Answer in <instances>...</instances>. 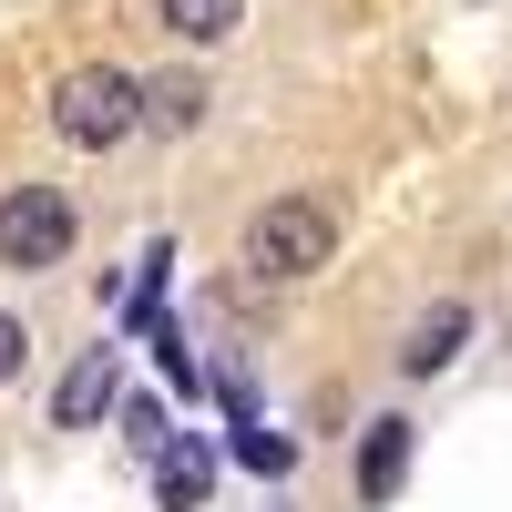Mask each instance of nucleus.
<instances>
[{
    "mask_svg": "<svg viewBox=\"0 0 512 512\" xmlns=\"http://www.w3.org/2000/svg\"><path fill=\"white\" fill-rule=\"evenodd\" d=\"M328 256H338V216L318 195H267V205H256V226H246V267L256 277L287 287V277H318Z\"/></svg>",
    "mask_w": 512,
    "mask_h": 512,
    "instance_id": "obj_1",
    "label": "nucleus"
},
{
    "mask_svg": "<svg viewBox=\"0 0 512 512\" xmlns=\"http://www.w3.org/2000/svg\"><path fill=\"white\" fill-rule=\"evenodd\" d=\"M52 123H62V144L103 154V144H123V134L144 123V82H134V72H113V62H82V72L52 82Z\"/></svg>",
    "mask_w": 512,
    "mask_h": 512,
    "instance_id": "obj_2",
    "label": "nucleus"
},
{
    "mask_svg": "<svg viewBox=\"0 0 512 512\" xmlns=\"http://www.w3.org/2000/svg\"><path fill=\"white\" fill-rule=\"evenodd\" d=\"M72 236H82V205L62 185H11V195H0V267L41 277V267L72 256Z\"/></svg>",
    "mask_w": 512,
    "mask_h": 512,
    "instance_id": "obj_3",
    "label": "nucleus"
},
{
    "mask_svg": "<svg viewBox=\"0 0 512 512\" xmlns=\"http://www.w3.org/2000/svg\"><path fill=\"white\" fill-rule=\"evenodd\" d=\"M205 492H216V451H205L195 431H164V451H154V502H164V512H205Z\"/></svg>",
    "mask_w": 512,
    "mask_h": 512,
    "instance_id": "obj_4",
    "label": "nucleus"
},
{
    "mask_svg": "<svg viewBox=\"0 0 512 512\" xmlns=\"http://www.w3.org/2000/svg\"><path fill=\"white\" fill-rule=\"evenodd\" d=\"M400 482H410V420L390 410L359 431V502H400Z\"/></svg>",
    "mask_w": 512,
    "mask_h": 512,
    "instance_id": "obj_5",
    "label": "nucleus"
},
{
    "mask_svg": "<svg viewBox=\"0 0 512 512\" xmlns=\"http://www.w3.org/2000/svg\"><path fill=\"white\" fill-rule=\"evenodd\" d=\"M461 338H472V308H461V297H441V308L400 338V379H441V369L461 359Z\"/></svg>",
    "mask_w": 512,
    "mask_h": 512,
    "instance_id": "obj_6",
    "label": "nucleus"
},
{
    "mask_svg": "<svg viewBox=\"0 0 512 512\" xmlns=\"http://www.w3.org/2000/svg\"><path fill=\"white\" fill-rule=\"evenodd\" d=\"M103 410H113V349H82L62 369V390H52V420H62V431H93Z\"/></svg>",
    "mask_w": 512,
    "mask_h": 512,
    "instance_id": "obj_7",
    "label": "nucleus"
},
{
    "mask_svg": "<svg viewBox=\"0 0 512 512\" xmlns=\"http://www.w3.org/2000/svg\"><path fill=\"white\" fill-rule=\"evenodd\" d=\"M205 103H216V93H205V72H154V82H144V123H154V134H195Z\"/></svg>",
    "mask_w": 512,
    "mask_h": 512,
    "instance_id": "obj_8",
    "label": "nucleus"
},
{
    "mask_svg": "<svg viewBox=\"0 0 512 512\" xmlns=\"http://www.w3.org/2000/svg\"><path fill=\"white\" fill-rule=\"evenodd\" d=\"M154 21L175 31V41H236V21H246V0H154Z\"/></svg>",
    "mask_w": 512,
    "mask_h": 512,
    "instance_id": "obj_9",
    "label": "nucleus"
},
{
    "mask_svg": "<svg viewBox=\"0 0 512 512\" xmlns=\"http://www.w3.org/2000/svg\"><path fill=\"white\" fill-rule=\"evenodd\" d=\"M236 461H246V472H297V441H277V431H256V420H236Z\"/></svg>",
    "mask_w": 512,
    "mask_h": 512,
    "instance_id": "obj_10",
    "label": "nucleus"
},
{
    "mask_svg": "<svg viewBox=\"0 0 512 512\" xmlns=\"http://www.w3.org/2000/svg\"><path fill=\"white\" fill-rule=\"evenodd\" d=\"M164 431H175L164 400H123V441H134V451H164Z\"/></svg>",
    "mask_w": 512,
    "mask_h": 512,
    "instance_id": "obj_11",
    "label": "nucleus"
},
{
    "mask_svg": "<svg viewBox=\"0 0 512 512\" xmlns=\"http://www.w3.org/2000/svg\"><path fill=\"white\" fill-rule=\"evenodd\" d=\"M21 359H31V328H21L11 308H0V379H21Z\"/></svg>",
    "mask_w": 512,
    "mask_h": 512,
    "instance_id": "obj_12",
    "label": "nucleus"
}]
</instances>
